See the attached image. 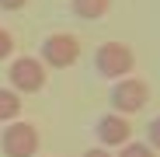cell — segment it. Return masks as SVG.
Here are the masks:
<instances>
[{
  "label": "cell",
  "instance_id": "52a82bcc",
  "mask_svg": "<svg viewBox=\"0 0 160 157\" xmlns=\"http://www.w3.org/2000/svg\"><path fill=\"white\" fill-rule=\"evenodd\" d=\"M70 11L80 21H101L112 11V0H70Z\"/></svg>",
  "mask_w": 160,
  "mask_h": 157
},
{
  "label": "cell",
  "instance_id": "9c48e42d",
  "mask_svg": "<svg viewBox=\"0 0 160 157\" xmlns=\"http://www.w3.org/2000/svg\"><path fill=\"white\" fill-rule=\"evenodd\" d=\"M115 157H157V150L150 143H139V140H129L125 147H118Z\"/></svg>",
  "mask_w": 160,
  "mask_h": 157
},
{
  "label": "cell",
  "instance_id": "30bf717a",
  "mask_svg": "<svg viewBox=\"0 0 160 157\" xmlns=\"http://www.w3.org/2000/svg\"><path fill=\"white\" fill-rule=\"evenodd\" d=\"M146 143L160 154V115H153V119H150V126H146Z\"/></svg>",
  "mask_w": 160,
  "mask_h": 157
},
{
  "label": "cell",
  "instance_id": "8fae6325",
  "mask_svg": "<svg viewBox=\"0 0 160 157\" xmlns=\"http://www.w3.org/2000/svg\"><path fill=\"white\" fill-rule=\"evenodd\" d=\"M18 49V42H14V35L7 32V28H0V60H11V52Z\"/></svg>",
  "mask_w": 160,
  "mask_h": 157
},
{
  "label": "cell",
  "instance_id": "3957f363",
  "mask_svg": "<svg viewBox=\"0 0 160 157\" xmlns=\"http://www.w3.org/2000/svg\"><path fill=\"white\" fill-rule=\"evenodd\" d=\"M108 101H112V112H118V115H136V112L146 108V101H150V84L139 81V77H122V81L112 84Z\"/></svg>",
  "mask_w": 160,
  "mask_h": 157
},
{
  "label": "cell",
  "instance_id": "4fadbf2b",
  "mask_svg": "<svg viewBox=\"0 0 160 157\" xmlns=\"http://www.w3.org/2000/svg\"><path fill=\"white\" fill-rule=\"evenodd\" d=\"M80 157H112V154H108V147H91V150H84Z\"/></svg>",
  "mask_w": 160,
  "mask_h": 157
},
{
  "label": "cell",
  "instance_id": "5b68a950",
  "mask_svg": "<svg viewBox=\"0 0 160 157\" xmlns=\"http://www.w3.org/2000/svg\"><path fill=\"white\" fill-rule=\"evenodd\" d=\"M7 77H11V91H18V94H38L49 84L45 63L38 56H18L7 70Z\"/></svg>",
  "mask_w": 160,
  "mask_h": 157
},
{
  "label": "cell",
  "instance_id": "6da1fadb",
  "mask_svg": "<svg viewBox=\"0 0 160 157\" xmlns=\"http://www.w3.org/2000/svg\"><path fill=\"white\" fill-rule=\"evenodd\" d=\"M94 70H98V77L115 84L122 77H132V70H136V52L125 42H101L98 52H94Z\"/></svg>",
  "mask_w": 160,
  "mask_h": 157
},
{
  "label": "cell",
  "instance_id": "8992f818",
  "mask_svg": "<svg viewBox=\"0 0 160 157\" xmlns=\"http://www.w3.org/2000/svg\"><path fill=\"white\" fill-rule=\"evenodd\" d=\"M94 133L101 140V147H125L132 140V126H129V115H118V112H104L98 122H94Z\"/></svg>",
  "mask_w": 160,
  "mask_h": 157
},
{
  "label": "cell",
  "instance_id": "ba28073f",
  "mask_svg": "<svg viewBox=\"0 0 160 157\" xmlns=\"http://www.w3.org/2000/svg\"><path fill=\"white\" fill-rule=\"evenodd\" d=\"M21 94L11 91V87H0V122H14L21 119Z\"/></svg>",
  "mask_w": 160,
  "mask_h": 157
},
{
  "label": "cell",
  "instance_id": "7c38bea8",
  "mask_svg": "<svg viewBox=\"0 0 160 157\" xmlns=\"http://www.w3.org/2000/svg\"><path fill=\"white\" fill-rule=\"evenodd\" d=\"M28 7V0H0V11H21Z\"/></svg>",
  "mask_w": 160,
  "mask_h": 157
},
{
  "label": "cell",
  "instance_id": "7a4b0ae2",
  "mask_svg": "<svg viewBox=\"0 0 160 157\" xmlns=\"http://www.w3.org/2000/svg\"><path fill=\"white\" fill-rule=\"evenodd\" d=\"M38 126L32 122H24V119H14L7 122V129L0 133V154L4 157H35L38 154Z\"/></svg>",
  "mask_w": 160,
  "mask_h": 157
},
{
  "label": "cell",
  "instance_id": "277c9868",
  "mask_svg": "<svg viewBox=\"0 0 160 157\" xmlns=\"http://www.w3.org/2000/svg\"><path fill=\"white\" fill-rule=\"evenodd\" d=\"M38 52H42L45 70H66L80 60V39L70 32H52V35H45Z\"/></svg>",
  "mask_w": 160,
  "mask_h": 157
}]
</instances>
